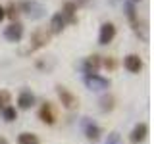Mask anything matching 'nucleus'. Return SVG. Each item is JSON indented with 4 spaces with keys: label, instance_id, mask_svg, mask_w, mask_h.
I'll return each instance as SVG.
<instances>
[{
    "label": "nucleus",
    "instance_id": "obj_9",
    "mask_svg": "<svg viewBox=\"0 0 154 144\" xmlns=\"http://www.w3.org/2000/svg\"><path fill=\"white\" fill-rule=\"evenodd\" d=\"M38 119L46 125H54L56 123V113H54V108H52L50 102H45L38 110Z\"/></svg>",
    "mask_w": 154,
    "mask_h": 144
},
{
    "label": "nucleus",
    "instance_id": "obj_2",
    "mask_svg": "<svg viewBox=\"0 0 154 144\" xmlns=\"http://www.w3.org/2000/svg\"><path fill=\"white\" fill-rule=\"evenodd\" d=\"M17 8L21 12H25V16L31 17V19H41L45 16V6L35 2V0H23L21 4H17Z\"/></svg>",
    "mask_w": 154,
    "mask_h": 144
},
{
    "label": "nucleus",
    "instance_id": "obj_19",
    "mask_svg": "<svg viewBox=\"0 0 154 144\" xmlns=\"http://www.w3.org/2000/svg\"><path fill=\"white\" fill-rule=\"evenodd\" d=\"M4 14H6V17H10L12 21H16V17L19 16V8H17V4L10 2V4H8V8H4Z\"/></svg>",
    "mask_w": 154,
    "mask_h": 144
},
{
    "label": "nucleus",
    "instance_id": "obj_21",
    "mask_svg": "<svg viewBox=\"0 0 154 144\" xmlns=\"http://www.w3.org/2000/svg\"><path fill=\"white\" fill-rule=\"evenodd\" d=\"M106 144H123V142H122V136H119V133L112 131V133L108 134V138H106Z\"/></svg>",
    "mask_w": 154,
    "mask_h": 144
},
{
    "label": "nucleus",
    "instance_id": "obj_18",
    "mask_svg": "<svg viewBox=\"0 0 154 144\" xmlns=\"http://www.w3.org/2000/svg\"><path fill=\"white\" fill-rule=\"evenodd\" d=\"M100 110L102 112H112L114 110V96H102L100 98Z\"/></svg>",
    "mask_w": 154,
    "mask_h": 144
},
{
    "label": "nucleus",
    "instance_id": "obj_12",
    "mask_svg": "<svg viewBox=\"0 0 154 144\" xmlns=\"http://www.w3.org/2000/svg\"><path fill=\"white\" fill-rule=\"evenodd\" d=\"M66 17L62 16V12H56L54 16L50 17V25H48V31L52 33V35H60L62 31L66 29Z\"/></svg>",
    "mask_w": 154,
    "mask_h": 144
},
{
    "label": "nucleus",
    "instance_id": "obj_20",
    "mask_svg": "<svg viewBox=\"0 0 154 144\" xmlns=\"http://www.w3.org/2000/svg\"><path fill=\"white\" fill-rule=\"evenodd\" d=\"M10 102H12V94H10V90L0 88V112H2L6 106H10Z\"/></svg>",
    "mask_w": 154,
    "mask_h": 144
},
{
    "label": "nucleus",
    "instance_id": "obj_23",
    "mask_svg": "<svg viewBox=\"0 0 154 144\" xmlns=\"http://www.w3.org/2000/svg\"><path fill=\"white\" fill-rule=\"evenodd\" d=\"M4 17H6V14H4V6H0V21H2Z\"/></svg>",
    "mask_w": 154,
    "mask_h": 144
},
{
    "label": "nucleus",
    "instance_id": "obj_1",
    "mask_svg": "<svg viewBox=\"0 0 154 144\" xmlns=\"http://www.w3.org/2000/svg\"><path fill=\"white\" fill-rule=\"evenodd\" d=\"M50 38H52V33L48 31V29H45V27L37 29V31L31 35V38H29V42H31V44H29V50L35 52V50H38V48L46 46L48 42H50Z\"/></svg>",
    "mask_w": 154,
    "mask_h": 144
},
{
    "label": "nucleus",
    "instance_id": "obj_14",
    "mask_svg": "<svg viewBox=\"0 0 154 144\" xmlns=\"http://www.w3.org/2000/svg\"><path fill=\"white\" fill-rule=\"evenodd\" d=\"M85 136L89 140H98L100 138V127L91 121H85Z\"/></svg>",
    "mask_w": 154,
    "mask_h": 144
},
{
    "label": "nucleus",
    "instance_id": "obj_15",
    "mask_svg": "<svg viewBox=\"0 0 154 144\" xmlns=\"http://www.w3.org/2000/svg\"><path fill=\"white\" fill-rule=\"evenodd\" d=\"M123 10H125V16H127V19L131 21V25H135V23H137V8H135V2H131V0H125V2H123Z\"/></svg>",
    "mask_w": 154,
    "mask_h": 144
},
{
    "label": "nucleus",
    "instance_id": "obj_10",
    "mask_svg": "<svg viewBox=\"0 0 154 144\" xmlns=\"http://www.w3.org/2000/svg\"><path fill=\"white\" fill-rule=\"evenodd\" d=\"M148 134V125L146 123H137L133 127L131 134H129V140H131V144H141L144 138H146Z\"/></svg>",
    "mask_w": 154,
    "mask_h": 144
},
{
    "label": "nucleus",
    "instance_id": "obj_22",
    "mask_svg": "<svg viewBox=\"0 0 154 144\" xmlns=\"http://www.w3.org/2000/svg\"><path fill=\"white\" fill-rule=\"evenodd\" d=\"M102 65L106 67V69L114 71V69H116V65H118V62H116L112 56H108V58H102Z\"/></svg>",
    "mask_w": 154,
    "mask_h": 144
},
{
    "label": "nucleus",
    "instance_id": "obj_8",
    "mask_svg": "<svg viewBox=\"0 0 154 144\" xmlns=\"http://www.w3.org/2000/svg\"><path fill=\"white\" fill-rule=\"evenodd\" d=\"M123 67L129 73H139L143 69V60L139 54H127L123 58Z\"/></svg>",
    "mask_w": 154,
    "mask_h": 144
},
{
    "label": "nucleus",
    "instance_id": "obj_6",
    "mask_svg": "<svg viewBox=\"0 0 154 144\" xmlns=\"http://www.w3.org/2000/svg\"><path fill=\"white\" fill-rule=\"evenodd\" d=\"M116 38V25L112 21H104L102 25H100V33H98V44H110Z\"/></svg>",
    "mask_w": 154,
    "mask_h": 144
},
{
    "label": "nucleus",
    "instance_id": "obj_24",
    "mask_svg": "<svg viewBox=\"0 0 154 144\" xmlns=\"http://www.w3.org/2000/svg\"><path fill=\"white\" fill-rule=\"evenodd\" d=\"M0 144H8V140L6 138H0Z\"/></svg>",
    "mask_w": 154,
    "mask_h": 144
},
{
    "label": "nucleus",
    "instance_id": "obj_3",
    "mask_svg": "<svg viewBox=\"0 0 154 144\" xmlns=\"http://www.w3.org/2000/svg\"><path fill=\"white\" fill-rule=\"evenodd\" d=\"M56 94H58V98H60V102H62V106H64L66 110H75L77 106H79L77 96L71 92L69 88H66V86L56 85Z\"/></svg>",
    "mask_w": 154,
    "mask_h": 144
},
{
    "label": "nucleus",
    "instance_id": "obj_25",
    "mask_svg": "<svg viewBox=\"0 0 154 144\" xmlns=\"http://www.w3.org/2000/svg\"><path fill=\"white\" fill-rule=\"evenodd\" d=\"M131 2H141V0H131Z\"/></svg>",
    "mask_w": 154,
    "mask_h": 144
},
{
    "label": "nucleus",
    "instance_id": "obj_17",
    "mask_svg": "<svg viewBox=\"0 0 154 144\" xmlns=\"http://www.w3.org/2000/svg\"><path fill=\"white\" fill-rule=\"evenodd\" d=\"M0 113H2L4 121H8V123H12V121H16V119H17V110L14 108V106H6Z\"/></svg>",
    "mask_w": 154,
    "mask_h": 144
},
{
    "label": "nucleus",
    "instance_id": "obj_16",
    "mask_svg": "<svg viewBox=\"0 0 154 144\" xmlns=\"http://www.w3.org/2000/svg\"><path fill=\"white\" fill-rule=\"evenodd\" d=\"M17 144H41V140L33 133H21L17 136Z\"/></svg>",
    "mask_w": 154,
    "mask_h": 144
},
{
    "label": "nucleus",
    "instance_id": "obj_11",
    "mask_svg": "<svg viewBox=\"0 0 154 144\" xmlns=\"http://www.w3.org/2000/svg\"><path fill=\"white\" fill-rule=\"evenodd\" d=\"M35 106V94L29 88H23L17 96V108L19 110H31Z\"/></svg>",
    "mask_w": 154,
    "mask_h": 144
},
{
    "label": "nucleus",
    "instance_id": "obj_7",
    "mask_svg": "<svg viewBox=\"0 0 154 144\" xmlns=\"http://www.w3.org/2000/svg\"><path fill=\"white\" fill-rule=\"evenodd\" d=\"M102 67V58L98 54H93V56H87L83 60V64H81V69H83L85 75L89 73H98V69Z\"/></svg>",
    "mask_w": 154,
    "mask_h": 144
},
{
    "label": "nucleus",
    "instance_id": "obj_5",
    "mask_svg": "<svg viewBox=\"0 0 154 144\" xmlns=\"http://www.w3.org/2000/svg\"><path fill=\"white\" fill-rule=\"evenodd\" d=\"M4 38H6L8 42H19L23 38V23L12 21L6 29H4Z\"/></svg>",
    "mask_w": 154,
    "mask_h": 144
},
{
    "label": "nucleus",
    "instance_id": "obj_13",
    "mask_svg": "<svg viewBox=\"0 0 154 144\" xmlns=\"http://www.w3.org/2000/svg\"><path fill=\"white\" fill-rule=\"evenodd\" d=\"M75 12H77V4L75 2H71V0H66L64 4H62V16L66 17V23H77V16H75Z\"/></svg>",
    "mask_w": 154,
    "mask_h": 144
},
{
    "label": "nucleus",
    "instance_id": "obj_4",
    "mask_svg": "<svg viewBox=\"0 0 154 144\" xmlns=\"http://www.w3.org/2000/svg\"><path fill=\"white\" fill-rule=\"evenodd\" d=\"M85 86L91 90H106L110 88V79H106V77L98 75V73H89L85 75Z\"/></svg>",
    "mask_w": 154,
    "mask_h": 144
}]
</instances>
